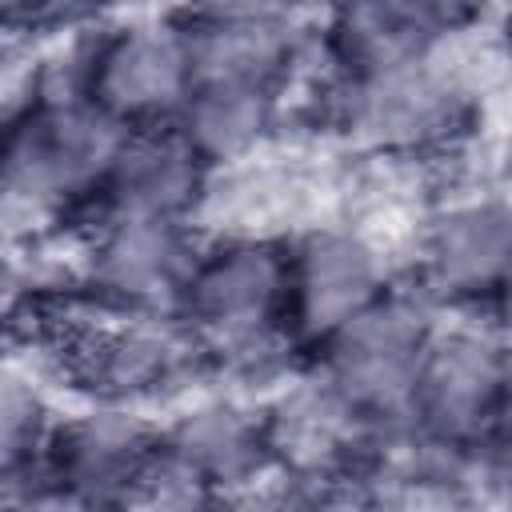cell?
Here are the masks:
<instances>
[{"label": "cell", "mask_w": 512, "mask_h": 512, "mask_svg": "<svg viewBox=\"0 0 512 512\" xmlns=\"http://www.w3.org/2000/svg\"><path fill=\"white\" fill-rule=\"evenodd\" d=\"M480 100V72L468 68L464 40H456L432 56L324 76L320 124L344 156L440 164L472 136Z\"/></svg>", "instance_id": "cell-1"}, {"label": "cell", "mask_w": 512, "mask_h": 512, "mask_svg": "<svg viewBox=\"0 0 512 512\" xmlns=\"http://www.w3.org/2000/svg\"><path fill=\"white\" fill-rule=\"evenodd\" d=\"M196 336L208 376L276 384L304 364L288 332V240L252 232H204L176 304Z\"/></svg>", "instance_id": "cell-2"}, {"label": "cell", "mask_w": 512, "mask_h": 512, "mask_svg": "<svg viewBox=\"0 0 512 512\" xmlns=\"http://www.w3.org/2000/svg\"><path fill=\"white\" fill-rule=\"evenodd\" d=\"M128 124L76 88H36L4 112L8 240L72 232L116 164Z\"/></svg>", "instance_id": "cell-3"}, {"label": "cell", "mask_w": 512, "mask_h": 512, "mask_svg": "<svg viewBox=\"0 0 512 512\" xmlns=\"http://www.w3.org/2000/svg\"><path fill=\"white\" fill-rule=\"evenodd\" d=\"M28 348L44 352V372L108 404H156L208 376L204 348L176 316L108 312L80 296L40 312L28 328Z\"/></svg>", "instance_id": "cell-4"}, {"label": "cell", "mask_w": 512, "mask_h": 512, "mask_svg": "<svg viewBox=\"0 0 512 512\" xmlns=\"http://www.w3.org/2000/svg\"><path fill=\"white\" fill-rule=\"evenodd\" d=\"M196 76L184 28L172 16H124L80 28L68 48L44 52L40 88H76L128 128L172 124Z\"/></svg>", "instance_id": "cell-5"}, {"label": "cell", "mask_w": 512, "mask_h": 512, "mask_svg": "<svg viewBox=\"0 0 512 512\" xmlns=\"http://www.w3.org/2000/svg\"><path fill=\"white\" fill-rule=\"evenodd\" d=\"M444 312L400 272L384 296L320 340L304 364L376 428L408 424L420 356Z\"/></svg>", "instance_id": "cell-6"}, {"label": "cell", "mask_w": 512, "mask_h": 512, "mask_svg": "<svg viewBox=\"0 0 512 512\" xmlns=\"http://www.w3.org/2000/svg\"><path fill=\"white\" fill-rule=\"evenodd\" d=\"M72 244L80 300L108 312L176 316L204 228L164 216H92Z\"/></svg>", "instance_id": "cell-7"}, {"label": "cell", "mask_w": 512, "mask_h": 512, "mask_svg": "<svg viewBox=\"0 0 512 512\" xmlns=\"http://www.w3.org/2000/svg\"><path fill=\"white\" fill-rule=\"evenodd\" d=\"M396 276L384 236L352 216L324 212L296 228L288 236V332L300 356L384 296Z\"/></svg>", "instance_id": "cell-8"}, {"label": "cell", "mask_w": 512, "mask_h": 512, "mask_svg": "<svg viewBox=\"0 0 512 512\" xmlns=\"http://www.w3.org/2000/svg\"><path fill=\"white\" fill-rule=\"evenodd\" d=\"M512 384V340L488 320H440L408 396V428L452 448H480Z\"/></svg>", "instance_id": "cell-9"}, {"label": "cell", "mask_w": 512, "mask_h": 512, "mask_svg": "<svg viewBox=\"0 0 512 512\" xmlns=\"http://www.w3.org/2000/svg\"><path fill=\"white\" fill-rule=\"evenodd\" d=\"M512 268V192L432 200L412 232L408 280L452 316L484 312Z\"/></svg>", "instance_id": "cell-10"}, {"label": "cell", "mask_w": 512, "mask_h": 512, "mask_svg": "<svg viewBox=\"0 0 512 512\" xmlns=\"http://www.w3.org/2000/svg\"><path fill=\"white\" fill-rule=\"evenodd\" d=\"M160 420L144 408L84 400L76 412H60L56 428L40 452V472L48 480L56 508H128L132 488L156 448Z\"/></svg>", "instance_id": "cell-11"}, {"label": "cell", "mask_w": 512, "mask_h": 512, "mask_svg": "<svg viewBox=\"0 0 512 512\" xmlns=\"http://www.w3.org/2000/svg\"><path fill=\"white\" fill-rule=\"evenodd\" d=\"M492 8L496 0H328L312 28L324 60L320 80L432 56L468 40Z\"/></svg>", "instance_id": "cell-12"}, {"label": "cell", "mask_w": 512, "mask_h": 512, "mask_svg": "<svg viewBox=\"0 0 512 512\" xmlns=\"http://www.w3.org/2000/svg\"><path fill=\"white\" fill-rule=\"evenodd\" d=\"M160 444L212 504H248L272 480L260 400L252 404L236 392L192 396L176 416L160 420Z\"/></svg>", "instance_id": "cell-13"}, {"label": "cell", "mask_w": 512, "mask_h": 512, "mask_svg": "<svg viewBox=\"0 0 512 512\" xmlns=\"http://www.w3.org/2000/svg\"><path fill=\"white\" fill-rule=\"evenodd\" d=\"M324 192L336 200V176H324L320 168H308L296 156H276L272 148L256 160L212 172V188L200 208V228L288 240L308 220L332 212L324 208Z\"/></svg>", "instance_id": "cell-14"}, {"label": "cell", "mask_w": 512, "mask_h": 512, "mask_svg": "<svg viewBox=\"0 0 512 512\" xmlns=\"http://www.w3.org/2000/svg\"><path fill=\"white\" fill-rule=\"evenodd\" d=\"M208 188H212V168L192 152V144L172 124L132 128L116 164L108 168L92 208L84 212V220H92V216H164V220L200 224Z\"/></svg>", "instance_id": "cell-15"}, {"label": "cell", "mask_w": 512, "mask_h": 512, "mask_svg": "<svg viewBox=\"0 0 512 512\" xmlns=\"http://www.w3.org/2000/svg\"><path fill=\"white\" fill-rule=\"evenodd\" d=\"M288 124V88L240 84V80H196L180 104L172 128L212 168H236L272 152Z\"/></svg>", "instance_id": "cell-16"}, {"label": "cell", "mask_w": 512, "mask_h": 512, "mask_svg": "<svg viewBox=\"0 0 512 512\" xmlns=\"http://www.w3.org/2000/svg\"><path fill=\"white\" fill-rule=\"evenodd\" d=\"M176 20L188 40L196 80H240V84H296L300 68L312 56V28H264L216 16H192L176 8Z\"/></svg>", "instance_id": "cell-17"}, {"label": "cell", "mask_w": 512, "mask_h": 512, "mask_svg": "<svg viewBox=\"0 0 512 512\" xmlns=\"http://www.w3.org/2000/svg\"><path fill=\"white\" fill-rule=\"evenodd\" d=\"M44 368L36 364H8L0 380V472L36 464L52 428L56 408L44 384Z\"/></svg>", "instance_id": "cell-18"}, {"label": "cell", "mask_w": 512, "mask_h": 512, "mask_svg": "<svg viewBox=\"0 0 512 512\" xmlns=\"http://www.w3.org/2000/svg\"><path fill=\"white\" fill-rule=\"evenodd\" d=\"M128 0H4L8 32L40 36V32H80L100 20H112V12Z\"/></svg>", "instance_id": "cell-19"}, {"label": "cell", "mask_w": 512, "mask_h": 512, "mask_svg": "<svg viewBox=\"0 0 512 512\" xmlns=\"http://www.w3.org/2000/svg\"><path fill=\"white\" fill-rule=\"evenodd\" d=\"M180 12L264 28H312L316 0H180Z\"/></svg>", "instance_id": "cell-20"}, {"label": "cell", "mask_w": 512, "mask_h": 512, "mask_svg": "<svg viewBox=\"0 0 512 512\" xmlns=\"http://www.w3.org/2000/svg\"><path fill=\"white\" fill-rule=\"evenodd\" d=\"M480 468H484V492L496 500H512V384L504 392L488 440L480 444Z\"/></svg>", "instance_id": "cell-21"}, {"label": "cell", "mask_w": 512, "mask_h": 512, "mask_svg": "<svg viewBox=\"0 0 512 512\" xmlns=\"http://www.w3.org/2000/svg\"><path fill=\"white\" fill-rule=\"evenodd\" d=\"M488 324H496L508 340H512V268H508V276L500 280V288H496V296L488 300V308L480 312Z\"/></svg>", "instance_id": "cell-22"}, {"label": "cell", "mask_w": 512, "mask_h": 512, "mask_svg": "<svg viewBox=\"0 0 512 512\" xmlns=\"http://www.w3.org/2000/svg\"><path fill=\"white\" fill-rule=\"evenodd\" d=\"M500 48L504 64H512V0H500Z\"/></svg>", "instance_id": "cell-23"}, {"label": "cell", "mask_w": 512, "mask_h": 512, "mask_svg": "<svg viewBox=\"0 0 512 512\" xmlns=\"http://www.w3.org/2000/svg\"><path fill=\"white\" fill-rule=\"evenodd\" d=\"M496 4H500V0H496Z\"/></svg>", "instance_id": "cell-24"}]
</instances>
